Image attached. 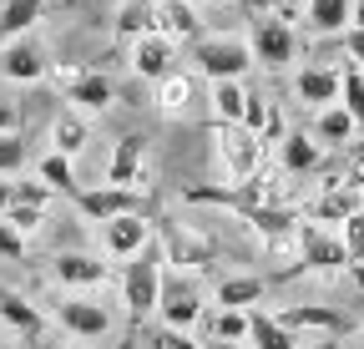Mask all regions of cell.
<instances>
[{"instance_id": "1", "label": "cell", "mask_w": 364, "mask_h": 349, "mask_svg": "<svg viewBox=\"0 0 364 349\" xmlns=\"http://www.w3.org/2000/svg\"><path fill=\"white\" fill-rule=\"evenodd\" d=\"M162 279H167V258H162L157 243L142 248L132 264H122V304H127V319H132V324H147V319L157 314Z\"/></svg>"}, {"instance_id": "2", "label": "cell", "mask_w": 364, "mask_h": 349, "mask_svg": "<svg viewBox=\"0 0 364 349\" xmlns=\"http://www.w3.org/2000/svg\"><path fill=\"white\" fill-rule=\"evenodd\" d=\"M193 66L213 86L218 81H243L248 66H253V51H248L243 36H198L193 41Z\"/></svg>"}, {"instance_id": "3", "label": "cell", "mask_w": 364, "mask_h": 349, "mask_svg": "<svg viewBox=\"0 0 364 349\" xmlns=\"http://www.w3.org/2000/svg\"><path fill=\"white\" fill-rule=\"evenodd\" d=\"M248 51H253V66H268V71H284L294 56H299V31L284 21V16H253L248 26Z\"/></svg>"}, {"instance_id": "4", "label": "cell", "mask_w": 364, "mask_h": 349, "mask_svg": "<svg viewBox=\"0 0 364 349\" xmlns=\"http://www.w3.org/2000/svg\"><path fill=\"white\" fill-rule=\"evenodd\" d=\"M51 319H56L71 339H107V334L117 329L112 309H107V304H97L91 294H66L56 309H51Z\"/></svg>"}, {"instance_id": "5", "label": "cell", "mask_w": 364, "mask_h": 349, "mask_svg": "<svg viewBox=\"0 0 364 349\" xmlns=\"http://www.w3.org/2000/svg\"><path fill=\"white\" fill-rule=\"evenodd\" d=\"M294 243H299V264H304V269H314V274H339V269H349V248H344L339 228L299 223Z\"/></svg>"}, {"instance_id": "6", "label": "cell", "mask_w": 364, "mask_h": 349, "mask_svg": "<svg viewBox=\"0 0 364 349\" xmlns=\"http://www.w3.org/2000/svg\"><path fill=\"white\" fill-rule=\"evenodd\" d=\"M76 213L86 218V223H97V228H107V223H117V218H132V213H142V193H132V188H112V183H102V188H76Z\"/></svg>"}, {"instance_id": "7", "label": "cell", "mask_w": 364, "mask_h": 349, "mask_svg": "<svg viewBox=\"0 0 364 349\" xmlns=\"http://www.w3.org/2000/svg\"><path fill=\"white\" fill-rule=\"evenodd\" d=\"M213 137H218V157H223V172H228V183L243 188L253 172H258V157H263V142L248 132V127H213Z\"/></svg>"}, {"instance_id": "8", "label": "cell", "mask_w": 364, "mask_h": 349, "mask_svg": "<svg viewBox=\"0 0 364 349\" xmlns=\"http://www.w3.org/2000/svg\"><path fill=\"white\" fill-rule=\"evenodd\" d=\"M0 76L16 81V86H36V81L51 76V56H46V46L36 36L6 41V46H0Z\"/></svg>"}, {"instance_id": "9", "label": "cell", "mask_w": 364, "mask_h": 349, "mask_svg": "<svg viewBox=\"0 0 364 349\" xmlns=\"http://www.w3.org/2000/svg\"><path fill=\"white\" fill-rule=\"evenodd\" d=\"M61 97H66L71 112L97 117V112H107V107L117 102V86H112L107 71H66V76H61Z\"/></svg>"}, {"instance_id": "10", "label": "cell", "mask_w": 364, "mask_h": 349, "mask_svg": "<svg viewBox=\"0 0 364 349\" xmlns=\"http://www.w3.org/2000/svg\"><path fill=\"white\" fill-rule=\"evenodd\" d=\"M51 279L66 289V294H91L112 279V264L102 253H56L51 258Z\"/></svg>"}, {"instance_id": "11", "label": "cell", "mask_w": 364, "mask_h": 349, "mask_svg": "<svg viewBox=\"0 0 364 349\" xmlns=\"http://www.w3.org/2000/svg\"><path fill=\"white\" fill-rule=\"evenodd\" d=\"M157 319H162V329H182V334H193V329L208 319V304H203V294H198L193 284H172V279H162Z\"/></svg>"}, {"instance_id": "12", "label": "cell", "mask_w": 364, "mask_h": 349, "mask_svg": "<svg viewBox=\"0 0 364 349\" xmlns=\"http://www.w3.org/2000/svg\"><path fill=\"white\" fill-rule=\"evenodd\" d=\"M142 248H152V223H147V213L117 218V223L102 228V258H112V264H132Z\"/></svg>"}, {"instance_id": "13", "label": "cell", "mask_w": 364, "mask_h": 349, "mask_svg": "<svg viewBox=\"0 0 364 349\" xmlns=\"http://www.w3.org/2000/svg\"><path fill=\"white\" fill-rule=\"evenodd\" d=\"M132 71L142 76V81H167L177 71V41H167L162 31H147V36H136L132 41Z\"/></svg>"}, {"instance_id": "14", "label": "cell", "mask_w": 364, "mask_h": 349, "mask_svg": "<svg viewBox=\"0 0 364 349\" xmlns=\"http://www.w3.org/2000/svg\"><path fill=\"white\" fill-rule=\"evenodd\" d=\"M339 86H344V71L339 66H324V61H309V66L294 71V97L304 107H314V112L334 107L339 102Z\"/></svg>"}, {"instance_id": "15", "label": "cell", "mask_w": 364, "mask_h": 349, "mask_svg": "<svg viewBox=\"0 0 364 349\" xmlns=\"http://www.w3.org/2000/svg\"><path fill=\"white\" fill-rule=\"evenodd\" d=\"M359 208H364V193H359L354 183H334V188H324V193L309 203V218H304V223H318V228H344Z\"/></svg>"}, {"instance_id": "16", "label": "cell", "mask_w": 364, "mask_h": 349, "mask_svg": "<svg viewBox=\"0 0 364 349\" xmlns=\"http://www.w3.org/2000/svg\"><path fill=\"white\" fill-rule=\"evenodd\" d=\"M107 183L142 193V183H147V142H142V137H122V142L112 147V157H107Z\"/></svg>"}, {"instance_id": "17", "label": "cell", "mask_w": 364, "mask_h": 349, "mask_svg": "<svg viewBox=\"0 0 364 349\" xmlns=\"http://www.w3.org/2000/svg\"><path fill=\"white\" fill-rule=\"evenodd\" d=\"M162 258L172 269H208L213 264V243L188 233V228H177V223H162Z\"/></svg>"}, {"instance_id": "18", "label": "cell", "mask_w": 364, "mask_h": 349, "mask_svg": "<svg viewBox=\"0 0 364 349\" xmlns=\"http://www.w3.org/2000/svg\"><path fill=\"white\" fill-rule=\"evenodd\" d=\"M279 324L284 329H294V334H344L349 324H344V314L339 309H329V304H289V309H279Z\"/></svg>"}, {"instance_id": "19", "label": "cell", "mask_w": 364, "mask_h": 349, "mask_svg": "<svg viewBox=\"0 0 364 349\" xmlns=\"http://www.w3.org/2000/svg\"><path fill=\"white\" fill-rule=\"evenodd\" d=\"M309 36H349L354 31V0H304Z\"/></svg>"}, {"instance_id": "20", "label": "cell", "mask_w": 364, "mask_h": 349, "mask_svg": "<svg viewBox=\"0 0 364 349\" xmlns=\"http://www.w3.org/2000/svg\"><path fill=\"white\" fill-rule=\"evenodd\" d=\"M91 147V117H81V112H71V107H61L56 112V122H51V152H61V157H81Z\"/></svg>"}, {"instance_id": "21", "label": "cell", "mask_w": 364, "mask_h": 349, "mask_svg": "<svg viewBox=\"0 0 364 349\" xmlns=\"http://www.w3.org/2000/svg\"><path fill=\"white\" fill-rule=\"evenodd\" d=\"M152 31H162L167 41H198L193 0H157V6H152Z\"/></svg>"}, {"instance_id": "22", "label": "cell", "mask_w": 364, "mask_h": 349, "mask_svg": "<svg viewBox=\"0 0 364 349\" xmlns=\"http://www.w3.org/2000/svg\"><path fill=\"white\" fill-rule=\"evenodd\" d=\"M263 279L258 274H233V279H223L218 289H213V309H258V299H263Z\"/></svg>"}, {"instance_id": "23", "label": "cell", "mask_w": 364, "mask_h": 349, "mask_svg": "<svg viewBox=\"0 0 364 349\" xmlns=\"http://www.w3.org/2000/svg\"><path fill=\"white\" fill-rule=\"evenodd\" d=\"M279 162L289 178H304V172H314L318 162H324V147H318L309 132H284L279 137Z\"/></svg>"}, {"instance_id": "24", "label": "cell", "mask_w": 364, "mask_h": 349, "mask_svg": "<svg viewBox=\"0 0 364 349\" xmlns=\"http://www.w3.org/2000/svg\"><path fill=\"white\" fill-rule=\"evenodd\" d=\"M46 6H51V0H6V6H0V46L31 36L36 21H46Z\"/></svg>"}, {"instance_id": "25", "label": "cell", "mask_w": 364, "mask_h": 349, "mask_svg": "<svg viewBox=\"0 0 364 349\" xmlns=\"http://www.w3.org/2000/svg\"><path fill=\"white\" fill-rule=\"evenodd\" d=\"M0 324H11L16 334L36 339V334L46 329V314L36 309V304H31L26 294H16V289H0Z\"/></svg>"}, {"instance_id": "26", "label": "cell", "mask_w": 364, "mask_h": 349, "mask_svg": "<svg viewBox=\"0 0 364 349\" xmlns=\"http://www.w3.org/2000/svg\"><path fill=\"white\" fill-rule=\"evenodd\" d=\"M354 132H359V127H354V117L334 102V107H324V112H314V142L318 147H349L354 142Z\"/></svg>"}, {"instance_id": "27", "label": "cell", "mask_w": 364, "mask_h": 349, "mask_svg": "<svg viewBox=\"0 0 364 349\" xmlns=\"http://www.w3.org/2000/svg\"><path fill=\"white\" fill-rule=\"evenodd\" d=\"M248 349H299V334L279 324V314L248 309Z\"/></svg>"}, {"instance_id": "28", "label": "cell", "mask_w": 364, "mask_h": 349, "mask_svg": "<svg viewBox=\"0 0 364 349\" xmlns=\"http://www.w3.org/2000/svg\"><path fill=\"white\" fill-rule=\"evenodd\" d=\"M243 112H248V86L218 81L213 86V127H243Z\"/></svg>"}, {"instance_id": "29", "label": "cell", "mask_w": 364, "mask_h": 349, "mask_svg": "<svg viewBox=\"0 0 364 349\" xmlns=\"http://www.w3.org/2000/svg\"><path fill=\"white\" fill-rule=\"evenodd\" d=\"M36 183H41L46 193H66V198H76V167H71V157L46 152V157L36 162Z\"/></svg>"}, {"instance_id": "30", "label": "cell", "mask_w": 364, "mask_h": 349, "mask_svg": "<svg viewBox=\"0 0 364 349\" xmlns=\"http://www.w3.org/2000/svg\"><path fill=\"white\" fill-rule=\"evenodd\" d=\"M188 102H193V76L172 71L167 81H157V112H162V117H182V112H188Z\"/></svg>"}, {"instance_id": "31", "label": "cell", "mask_w": 364, "mask_h": 349, "mask_svg": "<svg viewBox=\"0 0 364 349\" xmlns=\"http://www.w3.org/2000/svg\"><path fill=\"white\" fill-rule=\"evenodd\" d=\"M208 339H223V344H248V314H243V309H213Z\"/></svg>"}, {"instance_id": "32", "label": "cell", "mask_w": 364, "mask_h": 349, "mask_svg": "<svg viewBox=\"0 0 364 349\" xmlns=\"http://www.w3.org/2000/svg\"><path fill=\"white\" fill-rule=\"evenodd\" d=\"M339 107L354 117V127L364 132V71L359 66H344V86H339Z\"/></svg>"}, {"instance_id": "33", "label": "cell", "mask_w": 364, "mask_h": 349, "mask_svg": "<svg viewBox=\"0 0 364 349\" xmlns=\"http://www.w3.org/2000/svg\"><path fill=\"white\" fill-rule=\"evenodd\" d=\"M6 223H11L21 238H31V233L46 223V203H16V208L6 213Z\"/></svg>"}, {"instance_id": "34", "label": "cell", "mask_w": 364, "mask_h": 349, "mask_svg": "<svg viewBox=\"0 0 364 349\" xmlns=\"http://www.w3.org/2000/svg\"><path fill=\"white\" fill-rule=\"evenodd\" d=\"M21 167H26V142L21 137H0V183L16 178Z\"/></svg>"}, {"instance_id": "35", "label": "cell", "mask_w": 364, "mask_h": 349, "mask_svg": "<svg viewBox=\"0 0 364 349\" xmlns=\"http://www.w3.org/2000/svg\"><path fill=\"white\" fill-rule=\"evenodd\" d=\"M26 253H31V243H26V238L6 223V218H0V258H6V264H21Z\"/></svg>"}, {"instance_id": "36", "label": "cell", "mask_w": 364, "mask_h": 349, "mask_svg": "<svg viewBox=\"0 0 364 349\" xmlns=\"http://www.w3.org/2000/svg\"><path fill=\"white\" fill-rule=\"evenodd\" d=\"M339 238H344V248H349V264H359V258H364V208L339 228Z\"/></svg>"}, {"instance_id": "37", "label": "cell", "mask_w": 364, "mask_h": 349, "mask_svg": "<svg viewBox=\"0 0 364 349\" xmlns=\"http://www.w3.org/2000/svg\"><path fill=\"white\" fill-rule=\"evenodd\" d=\"M152 349H203V339L182 334V329H157L152 334Z\"/></svg>"}, {"instance_id": "38", "label": "cell", "mask_w": 364, "mask_h": 349, "mask_svg": "<svg viewBox=\"0 0 364 349\" xmlns=\"http://www.w3.org/2000/svg\"><path fill=\"white\" fill-rule=\"evenodd\" d=\"M0 137H21V107L11 97H0Z\"/></svg>"}, {"instance_id": "39", "label": "cell", "mask_w": 364, "mask_h": 349, "mask_svg": "<svg viewBox=\"0 0 364 349\" xmlns=\"http://www.w3.org/2000/svg\"><path fill=\"white\" fill-rule=\"evenodd\" d=\"M203 349H248V344H223V339H203Z\"/></svg>"}, {"instance_id": "40", "label": "cell", "mask_w": 364, "mask_h": 349, "mask_svg": "<svg viewBox=\"0 0 364 349\" xmlns=\"http://www.w3.org/2000/svg\"><path fill=\"white\" fill-rule=\"evenodd\" d=\"M329 349H334V344H329Z\"/></svg>"}]
</instances>
